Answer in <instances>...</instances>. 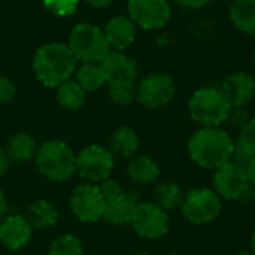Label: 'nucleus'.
<instances>
[{
    "label": "nucleus",
    "instance_id": "6e6552de",
    "mask_svg": "<svg viewBox=\"0 0 255 255\" xmlns=\"http://www.w3.org/2000/svg\"><path fill=\"white\" fill-rule=\"evenodd\" d=\"M115 167V157L108 146L88 145L76 154V172L90 184H99L108 178Z\"/></svg>",
    "mask_w": 255,
    "mask_h": 255
},
{
    "label": "nucleus",
    "instance_id": "58836bf2",
    "mask_svg": "<svg viewBox=\"0 0 255 255\" xmlns=\"http://www.w3.org/2000/svg\"><path fill=\"white\" fill-rule=\"evenodd\" d=\"M236 255H255L253 251H241V253H238Z\"/></svg>",
    "mask_w": 255,
    "mask_h": 255
},
{
    "label": "nucleus",
    "instance_id": "2eb2a0df",
    "mask_svg": "<svg viewBox=\"0 0 255 255\" xmlns=\"http://www.w3.org/2000/svg\"><path fill=\"white\" fill-rule=\"evenodd\" d=\"M140 203L137 191H121L118 196L105 202L103 220L114 226L130 224L136 212L137 205Z\"/></svg>",
    "mask_w": 255,
    "mask_h": 255
},
{
    "label": "nucleus",
    "instance_id": "f3484780",
    "mask_svg": "<svg viewBox=\"0 0 255 255\" xmlns=\"http://www.w3.org/2000/svg\"><path fill=\"white\" fill-rule=\"evenodd\" d=\"M103 33L111 51L124 52L136 39V24L130 16L118 15L109 19Z\"/></svg>",
    "mask_w": 255,
    "mask_h": 255
},
{
    "label": "nucleus",
    "instance_id": "cd10ccee",
    "mask_svg": "<svg viewBox=\"0 0 255 255\" xmlns=\"http://www.w3.org/2000/svg\"><path fill=\"white\" fill-rule=\"evenodd\" d=\"M235 148L244 151L250 157H255V117H251L250 121L239 130L238 139L235 140Z\"/></svg>",
    "mask_w": 255,
    "mask_h": 255
},
{
    "label": "nucleus",
    "instance_id": "4c0bfd02",
    "mask_svg": "<svg viewBox=\"0 0 255 255\" xmlns=\"http://www.w3.org/2000/svg\"><path fill=\"white\" fill-rule=\"evenodd\" d=\"M251 251L255 254V226L254 230H253V235H251Z\"/></svg>",
    "mask_w": 255,
    "mask_h": 255
},
{
    "label": "nucleus",
    "instance_id": "7c9ffc66",
    "mask_svg": "<svg viewBox=\"0 0 255 255\" xmlns=\"http://www.w3.org/2000/svg\"><path fill=\"white\" fill-rule=\"evenodd\" d=\"M15 93H16V87L13 81L6 76H0V105L12 102Z\"/></svg>",
    "mask_w": 255,
    "mask_h": 255
},
{
    "label": "nucleus",
    "instance_id": "393cba45",
    "mask_svg": "<svg viewBox=\"0 0 255 255\" xmlns=\"http://www.w3.org/2000/svg\"><path fill=\"white\" fill-rule=\"evenodd\" d=\"M75 81L85 91H96L106 84V78L100 63H82V66L76 69Z\"/></svg>",
    "mask_w": 255,
    "mask_h": 255
},
{
    "label": "nucleus",
    "instance_id": "c9c22d12",
    "mask_svg": "<svg viewBox=\"0 0 255 255\" xmlns=\"http://www.w3.org/2000/svg\"><path fill=\"white\" fill-rule=\"evenodd\" d=\"M245 170H247V175H248V179H250V182L253 184L255 187V157L250 161V164L245 167Z\"/></svg>",
    "mask_w": 255,
    "mask_h": 255
},
{
    "label": "nucleus",
    "instance_id": "473e14b6",
    "mask_svg": "<svg viewBox=\"0 0 255 255\" xmlns=\"http://www.w3.org/2000/svg\"><path fill=\"white\" fill-rule=\"evenodd\" d=\"M173 1L188 9H202V7H206L212 0H173Z\"/></svg>",
    "mask_w": 255,
    "mask_h": 255
},
{
    "label": "nucleus",
    "instance_id": "7ed1b4c3",
    "mask_svg": "<svg viewBox=\"0 0 255 255\" xmlns=\"http://www.w3.org/2000/svg\"><path fill=\"white\" fill-rule=\"evenodd\" d=\"M36 167L46 179L64 182L76 172V154L63 140H48L37 146Z\"/></svg>",
    "mask_w": 255,
    "mask_h": 255
},
{
    "label": "nucleus",
    "instance_id": "c03bdc74",
    "mask_svg": "<svg viewBox=\"0 0 255 255\" xmlns=\"http://www.w3.org/2000/svg\"><path fill=\"white\" fill-rule=\"evenodd\" d=\"M127 1H128V0H127Z\"/></svg>",
    "mask_w": 255,
    "mask_h": 255
},
{
    "label": "nucleus",
    "instance_id": "bb28decb",
    "mask_svg": "<svg viewBox=\"0 0 255 255\" xmlns=\"http://www.w3.org/2000/svg\"><path fill=\"white\" fill-rule=\"evenodd\" d=\"M82 244L73 235H61L55 238L48 250V255H82Z\"/></svg>",
    "mask_w": 255,
    "mask_h": 255
},
{
    "label": "nucleus",
    "instance_id": "20e7f679",
    "mask_svg": "<svg viewBox=\"0 0 255 255\" xmlns=\"http://www.w3.org/2000/svg\"><path fill=\"white\" fill-rule=\"evenodd\" d=\"M230 109V103L217 87H202L196 90L187 103L190 118L200 124V127H221Z\"/></svg>",
    "mask_w": 255,
    "mask_h": 255
},
{
    "label": "nucleus",
    "instance_id": "a878e982",
    "mask_svg": "<svg viewBox=\"0 0 255 255\" xmlns=\"http://www.w3.org/2000/svg\"><path fill=\"white\" fill-rule=\"evenodd\" d=\"M108 94L112 103L118 106H128L136 100V82L131 81L108 82Z\"/></svg>",
    "mask_w": 255,
    "mask_h": 255
},
{
    "label": "nucleus",
    "instance_id": "f704fd0d",
    "mask_svg": "<svg viewBox=\"0 0 255 255\" xmlns=\"http://www.w3.org/2000/svg\"><path fill=\"white\" fill-rule=\"evenodd\" d=\"M90 6L93 7H97V9H102V7H108L109 4H112L115 0H85Z\"/></svg>",
    "mask_w": 255,
    "mask_h": 255
},
{
    "label": "nucleus",
    "instance_id": "a211bd4d",
    "mask_svg": "<svg viewBox=\"0 0 255 255\" xmlns=\"http://www.w3.org/2000/svg\"><path fill=\"white\" fill-rule=\"evenodd\" d=\"M127 176L134 185L148 187L160 178V167L148 155H134L127 164Z\"/></svg>",
    "mask_w": 255,
    "mask_h": 255
},
{
    "label": "nucleus",
    "instance_id": "39448f33",
    "mask_svg": "<svg viewBox=\"0 0 255 255\" xmlns=\"http://www.w3.org/2000/svg\"><path fill=\"white\" fill-rule=\"evenodd\" d=\"M212 184L214 191L221 200L241 203L255 200V187L250 182L245 167H241L233 161H229L214 170Z\"/></svg>",
    "mask_w": 255,
    "mask_h": 255
},
{
    "label": "nucleus",
    "instance_id": "ddd939ff",
    "mask_svg": "<svg viewBox=\"0 0 255 255\" xmlns=\"http://www.w3.org/2000/svg\"><path fill=\"white\" fill-rule=\"evenodd\" d=\"M220 90L232 108H245L255 99V78L244 70L233 72L224 78Z\"/></svg>",
    "mask_w": 255,
    "mask_h": 255
},
{
    "label": "nucleus",
    "instance_id": "6ab92c4d",
    "mask_svg": "<svg viewBox=\"0 0 255 255\" xmlns=\"http://www.w3.org/2000/svg\"><path fill=\"white\" fill-rule=\"evenodd\" d=\"M139 145H140L139 134L136 133L134 128H131V127H120L112 133L108 148H109V151L112 152L114 157L130 160V158H133L136 155V152L139 149Z\"/></svg>",
    "mask_w": 255,
    "mask_h": 255
},
{
    "label": "nucleus",
    "instance_id": "dca6fc26",
    "mask_svg": "<svg viewBox=\"0 0 255 255\" xmlns=\"http://www.w3.org/2000/svg\"><path fill=\"white\" fill-rule=\"evenodd\" d=\"M106 84L115 81H131L136 82L137 78V63L134 58L121 51H111L105 60L100 63Z\"/></svg>",
    "mask_w": 255,
    "mask_h": 255
},
{
    "label": "nucleus",
    "instance_id": "e433bc0d",
    "mask_svg": "<svg viewBox=\"0 0 255 255\" xmlns=\"http://www.w3.org/2000/svg\"><path fill=\"white\" fill-rule=\"evenodd\" d=\"M6 209H7V202H6V196H4L3 190L0 188V221H1L3 218H4Z\"/></svg>",
    "mask_w": 255,
    "mask_h": 255
},
{
    "label": "nucleus",
    "instance_id": "0eeeda50",
    "mask_svg": "<svg viewBox=\"0 0 255 255\" xmlns=\"http://www.w3.org/2000/svg\"><path fill=\"white\" fill-rule=\"evenodd\" d=\"M182 217L194 226L214 223L223 211V200L209 188H191L185 193L179 206Z\"/></svg>",
    "mask_w": 255,
    "mask_h": 255
},
{
    "label": "nucleus",
    "instance_id": "9b49d317",
    "mask_svg": "<svg viewBox=\"0 0 255 255\" xmlns=\"http://www.w3.org/2000/svg\"><path fill=\"white\" fill-rule=\"evenodd\" d=\"M70 211L73 215L85 224L97 223L103 220L105 199L99 190L97 184H81L70 194Z\"/></svg>",
    "mask_w": 255,
    "mask_h": 255
},
{
    "label": "nucleus",
    "instance_id": "72a5a7b5",
    "mask_svg": "<svg viewBox=\"0 0 255 255\" xmlns=\"http://www.w3.org/2000/svg\"><path fill=\"white\" fill-rule=\"evenodd\" d=\"M9 166H10V160L6 154V151L3 148H0V178L7 173Z\"/></svg>",
    "mask_w": 255,
    "mask_h": 255
},
{
    "label": "nucleus",
    "instance_id": "4be33fe9",
    "mask_svg": "<svg viewBox=\"0 0 255 255\" xmlns=\"http://www.w3.org/2000/svg\"><path fill=\"white\" fill-rule=\"evenodd\" d=\"M33 230H46L52 227L58 220V209L52 202L37 200L27 208L24 215Z\"/></svg>",
    "mask_w": 255,
    "mask_h": 255
},
{
    "label": "nucleus",
    "instance_id": "ea45409f",
    "mask_svg": "<svg viewBox=\"0 0 255 255\" xmlns=\"http://www.w3.org/2000/svg\"><path fill=\"white\" fill-rule=\"evenodd\" d=\"M133 255H149V254H146V253H137V254H133Z\"/></svg>",
    "mask_w": 255,
    "mask_h": 255
},
{
    "label": "nucleus",
    "instance_id": "aec40b11",
    "mask_svg": "<svg viewBox=\"0 0 255 255\" xmlns=\"http://www.w3.org/2000/svg\"><path fill=\"white\" fill-rule=\"evenodd\" d=\"M229 19L239 33L255 34V0H232Z\"/></svg>",
    "mask_w": 255,
    "mask_h": 255
},
{
    "label": "nucleus",
    "instance_id": "2f4dec72",
    "mask_svg": "<svg viewBox=\"0 0 255 255\" xmlns=\"http://www.w3.org/2000/svg\"><path fill=\"white\" fill-rule=\"evenodd\" d=\"M97 185H99V190H100V193H102L105 202L109 200V199H112V197H115V196H118V194L123 191L121 185H120L115 179H112V178H108V179L99 182Z\"/></svg>",
    "mask_w": 255,
    "mask_h": 255
},
{
    "label": "nucleus",
    "instance_id": "f257e3e1",
    "mask_svg": "<svg viewBox=\"0 0 255 255\" xmlns=\"http://www.w3.org/2000/svg\"><path fill=\"white\" fill-rule=\"evenodd\" d=\"M188 155L194 164L217 170L232 160L235 140L221 127H200L188 139Z\"/></svg>",
    "mask_w": 255,
    "mask_h": 255
},
{
    "label": "nucleus",
    "instance_id": "c756f323",
    "mask_svg": "<svg viewBox=\"0 0 255 255\" xmlns=\"http://www.w3.org/2000/svg\"><path fill=\"white\" fill-rule=\"evenodd\" d=\"M250 118L251 117H250V112H248L247 106L245 108H232L226 123H229L233 128L241 130L250 121Z\"/></svg>",
    "mask_w": 255,
    "mask_h": 255
},
{
    "label": "nucleus",
    "instance_id": "a19ab883",
    "mask_svg": "<svg viewBox=\"0 0 255 255\" xmlns=\"http://www.w3.org/2000/svg\"><path fill=\"white\" fill-rule=\"evenodd\" d=\"M253 63H254V66H255V51H254V54H253Z\"/></svg>",
    "mask_w": 255,
    "mask_h": 255
},
{
    "label": "nucleus",
    "instance_id": "f8f14e48",
    "mask_svg": "<svg viewBox=\"0 0 255 255\" xmlns=\"http://www.w3.org/2000/svg\"><path fill=\"white\" fill-rule=\"evenodd\" d=\"M127 9L130 19L143 30H158L172 16L167 0H128Z\"/></svg>",
    "mask_w": 255,
    "mask_h": 255
},
{
    "label": "nucleus",
    "instance_id": "9d476101",
    "mask_svg": "<svg viewBox=\"0 0 255 255\" xmlns=\"http://www.w3.org/2000/svg\"><path fill=\"white\" fill-rule=\"evenodd\" d=\"M130 224L139 238L157 241L167 235L170 229V218L169 212L161 209L157 203L140 202Z\"/></svg>",
    "mask_w": 255,
    "mask_h": 255
},
{
    "label": "nucleus",
    "instance_id": "412c9836",
    "mask_svg": "<svg viewBox=\"0 0 255 255\" xmlns=\"http://www.w3.org/2000/svg\"><path fill=\"white\" fill-rule=\"evenodd\" d=\"M4 151L10 160V163H27L34 160L37 145L33 136L28 133H15L12 134L4 146Z\"/></svg>",
    "mask_w": 255,
    "mask_h": 255
},
{
    "label": "nucleus",
    "instance_id": "f03ea898",
    "mask_svg": "<svg viewBox=\"0 0 255 255\" xmlns=\"http://www.w3.org/2000/svg\"><path fill=\"white\" fill-rule=\"evenodd\" d=\"M76 57L69 45L51 42L40 46L33 58V70L36 78L45 87L57 88L63 82L72 79L76 70Z\"/></svg>",
    "mask_w": 255,
    "mask_h": 255
},
{
    "label": "nucleus",
    "instance_id": "4468645a",
    "mask_svg": "<svg viewBox=\"0 0 255 255\" xmlns=\"http://www.w3.org/2000/svg\"><path fill=\"white\" fill-rule=\"evenodd\" d=\"M33 235V229L27 218L19 214H12L0 221V245L9 251L24 248Z\"/></svg>",
    "mask_w": 255,
    "mask_h": 255
},
{
    "label": "nucleus",
    "instance_id": "5701e85b",
    "mask_svg": "<svg viewBox=\"0 0 255 255\" xmlns=\"http://www.w3.org/2000/svg\"><path fill=\"white\" fill-rule=\"evenodd\" d=\"M184 190L176 182H161L155 187L154 191V203H157L161 209L166 212H170L173 209H179L182 200H184Z\"/></svg>",
    "mask_w": 255,
    "mask_h": 255
},
{
    "label": "nucleus",
    "instance_id": "1a4fd4ad",
    "mask_svg": "<svg viewBox=\"0 0 255 255\" xmlns=\"http://www.w3.org/2000/svg\"><path fill=\"white\" fill-rule=\"evenodd\" d=\"M176 94V84L167 73H149L136 85V100L148 109L167 106Z\"/></svg>",
    "mask_w": 255,
    "mask_h": 255
},
{
    "label": "nucleus",
    "instance_id": "b1692460",
    "mask_svg": "<svg viewBox=\"0 0 255 255\" xmlns=\"http://www.w3.org/2000/svg\"><path fill=\"white\" fill-rule=\"evenodd\" d=\"M87 99V91L73 79H69L57 87L58 103L69 111H78L84 106Z\"/></svg>",
    "mask_w": 255,
    "mask_h": 255
},
{
    "label": "nucleus",
    "instance_id": "37998d69",
    "mask_svg": "<svg viewBox=\"0 0 255 255\" xmlns=\"http://www.w3.org/2000/svg\"><path fill=\"white\" fill-rule=\"evenodd\" d=\"M254 100H255V99H254ZM254 108H255V102H254Z\"/></svg>",
    "mask_w": 255,
    "mask_h": 255
},
{
    "label": "nucleus",
    "instance_id": "c85d7f7f",
    "mask_svg": "<svg viewBox=\"0 0 255 255\" xmlns=\"http://www.w3.org/2000/svg\"><path fill=\"white\" fill-rule=\"evenodd\" d=\"M45 7L58 16H69L75 12L78 0H42Z\"/></svg>",
    "mask_w": 255,
    "mask_h": 255
},
{
    "label": "nucleus",
    "instance_id": "423d86ee",
    "mask_svg": "<svg viewBox=\"0 0 255 255\" xmlns=\"http://www.w3.org/2000/svg\"><path fill=\"white\" fill-rule=\"evenodd\" d=\"M67 45L76 60L82 63H102L111 52L105 33L90 22L76 24L70 31Z\"/></svg>",
    "mask_w": 255,
    "mask_h": 255
},
{
    "label": "nucleus",
    "instance_id": "79ce46f5",
    "mask_svg": "<svg viewBox=\"0 0 255 255\" xmlns=\"http://www.w3.org/2000/svg\"><path fill=\"white\" fill-rule=\"evenodd\" d=\"M170 255H181V254H170Z\"/></svg>",
    "mask_w": 255,
    "mask_h": 255
}]
</instances>
